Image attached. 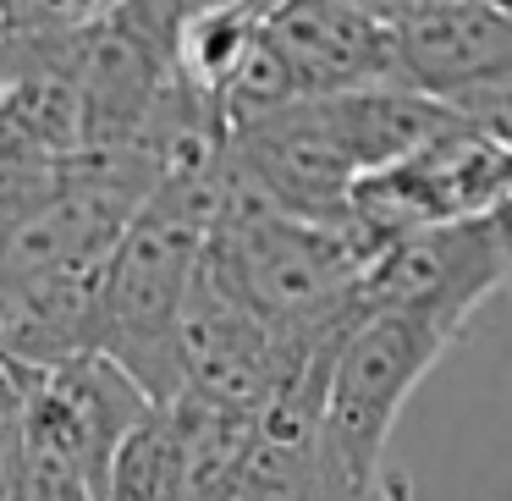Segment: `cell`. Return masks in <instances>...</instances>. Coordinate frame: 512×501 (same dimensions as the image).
Returning <instances> with one entry per match:
<instances>
[{"instance_id":"cell-1","label":"cell","mask_w":512,"mask_h":501,"mask_svg":"<svg viewBox=\"0 0 512 501\" xmlns=\"http://www.w3.org/2000/svg\"><path fill=\"white\" fill-rule=\"evenodd\" d=\"M452 116V105L413 89L314 94L226 127V166L254 199L309 221L342 226L364 177L402 160Z\"/></svg>"},{"instance_id":"cell-2","label":"cell","mask_w":512,"mask_h":501,"mask_svg":"<svg viewBox=\"0 0 512 501\" xmlns=\"http://www.w3.org/2000/svg\"><path fill=\"white\" fill-rule=\"evenodd\" d=\"M226 193H232L226 149L210 166L171 171L105 254L94 347L116 369H127L149 391V402H171L182 391V309Z\"/></svg>"},{"instance_id":"cell-3","label":"cell","mask_w":512,"mask_h":501,"mask_svg":"<svg viewBox=\"0 0 512 501\" xmlns=\"http://www.w3.org/2000/svg\"><path fill=\"white\" fill-rule=\"evenodd\" d=\"M364 248L331 221L276 210L232 177L204 237L199 270L265 331L287 342H331L364 303Z\"/></svg>"},{"instance_id":"cell-4","label":"cell","mask_w":512,"mask_h":501,"mask_svg":"<svg viewBox=\"0 0 512 501\" xmlns=\"http://www.w3.org/2000/svg\"><path fill=\"white\" fill-rule=\"evenodd\" d=\"M452 336L457 325L408 303H358L336 331L320 369V452L336 501L375 496L391 430Z\"/></svg>"},{"instance_id":"cell-5","label":"cell","mask_w":512,"mask_h":501,"mask_svg":"<svg viewBox=\"0 0 512 501\" xmlns=\"http://www.w3.org/2000/svg\"><path fill=\"white\" fill-rule=\"evenodd\" d=\"M512 281V204L468 221H441L391 237L364 265V303H408L430 309L463 331L468 314Z\"/></svg>"},{"instance_id":"cell-6","label":"cell","mask_w":512,"mask_h":501,"mask_svg":"<svg viewBox=\"0 0 512 501\" xmlns=\"http://www.w3.org/2000/svg\"><path fill=\"white\" fill-rule=\"evenodd\" d=\"M17 397H23V435L39 452L67 457L72 468L105 490L116 446L127 441L138 419L155 402L127 369H116L105 353H78L61 364H12Z\"/></svg>"},{"instance_id":"cell-7","label":"cell","mask_w":512,"mask_h":501,"mask_svg":"<svg viewBox=\"0 0 512 501\" xmlns=\"http://www.w3.org/2000/svg\"><path fill=\"white\" fill-rule=\"evenodd\" d=\"M259 39L298 100L397 89V17L375 12L369 0H270Z\"/></svg>"},{"instance_id":"cell-8","label":"cell","mask_w":512,"mask_h":501,"mask_svg":"<svg viewBox=\"0 0 512 501\" xmlns=\"http://www.w3.org/2000/svg\"><path fill=\"white\" fill-rule=\"evenodd\" d=\"M12 501H100V485H94L83 468H72L67 457L28 446L23 479H17V496Z\"/></svg>"},{"instance_id":"cell-9","label":"cell","mask_w":512,"mask_h":501,"mask_svg":"<svg viewBox=\"0 0 512 501\" xmlns=\"http://www.w3.org/2000/svg\"><path fill=\"white\" fill-rule=\"evenodd\" d=\"M23 457H28L23 397H17V369L6 364V375H0V501H12V496H17V479H23Z\"/></svg>"},{"instance_id":"cell-10","label":"cell","mask_w":512,"mask_h":501,"mask_svg":"<svg viewBox=\"0 0 512 501\" xmlns=\"http://www.w3.org/2000/svg\"><path fill=\"white\" fill-rule=\"evenodd\" d=\"M100 6H111V0H67V17H89V12H100Z\"/></svg>"},{"instance_id":"cell-11","label":"cell","mask_w":512,"mask_h":501,"mask_svg":"<svg viewBox=\"0 0 512 501\" xmlns=\"http://www.w3.org/2000/svg\"><path fill=\"white\" fill-rule=\"evenodd\" d=\"M6 364H12V358H6V353H0V375H6Z\"/></svg>"},{"instance_id":"cell-12","label":"cell","mask_w":512,"mask_h":501,"mask_svg":"<svg viewBox=\"0 0 512 501\" xmlns=\"http://www.w3.org/2000/svg\"><path fill=\"white\" fill-rule=\"evenodd\" d=\"M501 6H512V0H501Z\"/></svg>"}]
</instances>
